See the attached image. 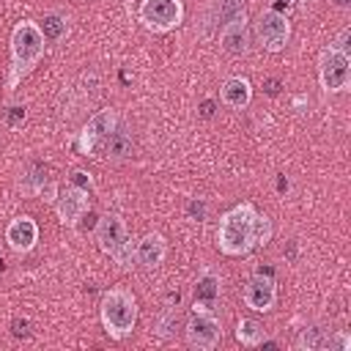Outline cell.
I'll return each instance as SVG.
<instances>
[{
  "label": "cell",
  "mask_w": 351,
  "mask_h": 351,
  "mask_svg": "<svg viewBox=\"0 0 351 351\" xmlns=\"http://www.w3.org/2000/svg\"><path fill=\"white\" fill-rule=\"evenodd\" d=\"M96 241H99L101 252H107L118 266H123V269L134 266L132 263L134 261V247H132L129 230H126V225L118 214H104L96 222Z\"/></svg>",
  "instance_id": "obj_4"
},
{
  "label": "cell",
  "mask_w": 351,
  "mask_h": 351,
  "mask_svg": "<svg viewBox=\"0 0 351 351\" xmlns=\"http://www.w3.org/2000/svg\"><path fill=\"white\" fill-rule=\"evenodd\" d=\"M219 274L214 269H203V274L197 277L195 282V304H192V313H211L217 299H219Z\"/></svg>",
  "instance_id": "obj_14"
},
{
  "label": "cell",
  "mask_w": 351,
  "mask_h": 351,
  "mask_svg": "<svg viewBox=\"0 0 351 351\" xmlns=\"http://www.w3.org/2000/svg\"><path fill=\"white\" fill-rule=\"evenodd\" d=\"M55 211H58L63 225L74 228L88 211V189H82V186H77L71 181L63 184L58 189V195H55Z\"/></svg>",
  "instance_id": "obj_10"
},
{
  "label": "cell",
  "mask_w": 351,
  "mask_h": 351,
  "mask_svg": "<svg viewBox=\"0 0 351 351\" xmlns=\"http://www.w3.org/2000/svg\"><path fill=\"white\" fill-rule=\"evenodd\" d=\"M167 255V241L159 233H145L137 244H134V263L145 266V269H156Z\"/></svg>",
  "instance_id": "obj_15"
},
{
  "label": "cell",
  "mask_w": 351,
  "mask_h": 351,
  "mask_svg": "<svg viewBox=\"0 0 351 351\" xmlns=\"http://www.w3.org/2000/svg\"><path fill=\"white\" fill-rule=\"evenodd\" d=\"M129 154H132V132L123 121H118L115 132L110 134V140L104 145V156L107 159H126Z\"/></svg>",
  "instance_id": "obj_17"
},
{
  "label": "cell",
  "mask_w": 351,
  "mask_h": 351,
  "mask_svg": "<svg viewBox=\"0 0 351 351\" xmlns=\"http://www.w3.org/2000/svg\"><path fill=\"white\" fill-rule=\"evenodd\" d=\"M184 337L192 348L211 351L222 340V324L211 313H192V318L184 324Z\"/></svg>",
  "instance_id": "obj_9"
},
{
  "label": "cell",
  "mask_w": 351,
  "mask_h": 351,
  "mask_svg": "<svg viewBox=\"0 0 351 351\" xmlns=\"http://www.w3.org/2000/svg\"><path fill=\"white\" fill-rule=\"evenodd\" d=\"M324 346H329V348H337V351H348V348H351V340H348V335H346V332H337L335 337L324 340Z\"/></svg>",
  "instance_id": "obj_22"
},
{
  "label": "cell",
  "mask_w": 351,
  "mask_h": 351,
  "mask_svg": "<svg viewBox=\"0 0 351 351\" xmlns=\"http://www.w3.org/2000/svg\"><path fill=\"white\" fill-rule=\"evenodd\" d=\"M337 5H348V0H337Z\"/></svg>",
  "instance_id": "obj_28"
},
{
  "label": "cell",
  "mask_w": 351,
  "mask_h": 351,
  "mask_svg": "<svg viewBox=\"0 0 351 351\" xmlns=\"http://www.w3.org/2000/svg\"><path fill=\"white\" fill-rule=\"evenodd\" d=\"M211 107H214L211 101H203V107H200V110H203V118H211V115H214V110H211Z\"/></svg>",
  "instance_id": "obj_25"
},
{
  "label": "cell",
  "mask_w": 351,
  "mask_h": 351,
  "mask_svg": "<svg viewBox=\"0 0 351 351\" xmlns=\"http://www.w3.org/2000/svg\"><path fill=\"white\" fill-rule=\"evenodd\" d=\"M255 33H258V41L263 49L269 52H280L285 49L288 38H291V22L282 11L277 8H266L258 14V22H255Z\"/></svg>",
  "instance_id": "obj_8"
},
{
  "label": "cell",
  "mask_w": 351,
  "mask_h": 351,
  "mask_svg": "<svg viewBox=\"0 0 351 351\" xmlns=\"http://www.w3.org/2000/svg\"><path fill=\"white\" fill-rule=\"evenodd\" d=\"M71 184H77V186H82V189H90V173L74 170V173H71Z\"/></svg>",
  "instance_id": "obj_23"
},
{
  "label": "cell",
  "mask_w": 351,
  "mask_h": 351,
  "mask_svg": "<svg viewBox=\"0 0 351 351\" xmlns=\"http://www.w3.org/2000/svg\"><path fill=\"white\" fill-rule=\"evenodd\" d=\"M318 80H321V88L326 93L346 90L348 82H351V58H348V49L335 47L329 41V47H324L321 55H318Z\"/></svg>",
  "instance_id": "obj_5"
},
{
  "label": "cell",
  "mask_w": 351,
  "mask_h": 351,
  "mask_svg": "<svg viewBox=\"0 0 351 351\" xmlns=\"http://www.w3.org/2000/svg\"><path fill=\"white\" fill-rule=\"evenodd\" d=\"M5 241L14 252H30L38 241V225L33 217H14L5 228Z\"/></svg>",
  "instance_id": "obj_12"
},
{
  "label": "cell",
  "mask_w": 351,
  "mask_h": 351,
  "mask_svg": "<svg viewBox=\"0 0 351 351\" xmlns=\"http://www.w3.org/2000/svg\"><path fill=\"white\" fill-rule=\"evenodd\" d=\"M118 126V115L115 110H99L80 132V151L85 156H99L104 154V145L110 140V134L115 132Z\"/></svg>",
  "instance_id": "obj_7"
},
{
  "label": "cell",
  "mask_w": 351,
  "mask_h": 351,
  "mask_svg": "<svg viewBox=\"0 0 351 351\" xmlns=\"http://www.w3.org/2000/svg\"><path fill=\"white\" fill-rule=\"evenodd\" d=\"M271 236L269 219L255 211L252 203H239L219 217L217 244L225 255H247L252 247L266 244Z\"/></svg>",
  "instance_id": "obj_1"
},
{
  "label": "cell",
  "mask_w": 351,
  "mask_h": 351,
  "mask_svg": "<svg viewBox=\"0 0 351 351\" xmlns=\"http://www.w3.org/2000/svg\"><path fill=\"white\" fill-rule=\"evenodd\" d=\"M274 3H277V5H280V8H285V11H288V8H291V5H293V3H296V0H274Z\"/></svg>",
  "instance_id": "obj_27"
},
{
  "label": "cell",
  "mask_w": 351,
  "mask_h": 351,
  "mask_svg": "<svg viewBox=\"0 0 351 351\" xmlns=\"http://www.w3.org/2000/svg\"><path fill=\"white\" fill-rule=\"evenodd\" d=\"M25 121V104H14V107H8V112H5V123L8 126H19Z\"/></svg>",
  "instance_id": "obj_21"
},
{
  "label": "cell",
  "mask_w": 351,
  "mask_h": 351,
  "mask_svg": "<svg viewBox=\"0 0 351 351\" xmlns=\"http://www.w3.org/2000/svg\"><path fill=\"white\" fill-rule=\"evenodd\" d=\"M244 304L250 307V310H255V313H269L271 307H274V302H277V285H274V277H271V271L266 269H261L258 274H252L250 280H247V285H244Z\"/></svg>",
  "instance_id": "obj_11"
},
{
  "label": "cell",
  "mask_w": 351,
  "mask_h": 351,
  "mask_svg": "<svg viewBox=\"0 0 351 351\" xmlns=\"http://www.w3.org/2000/svg\"><path fill=\"white\" fill-rule=\"evenodd\" d=\"M219 99L222 104H228L230 110H244L252 101V85L247 77H228L219 88Z\"/></svg>",
  "instance_id": "obj_16"
},
{
  "label": "cell",
  "mask_w": 351,
  "mask_h": 351,
  "mask_svg": "<svg viewBox=\"0 0 351 351\" xmlns=\"http://www.w3.org/2000/svg\"><path fill=\"white\" fill-rule=\"evenodd\" d=\"M299 346L304 348H318V346H324V337H321V329H315V326H310V329H302V337H299Z\"/></svg>",
  "instance_id": "obj_20"
},
{
  "label": "cell",
  "mask_w": 351,
  "mask_h": 351,
  "mask_svg": "<svg viewBox=\"0 0 351 351\" xmlns=\"http://www.w3.org/2000/svg\"><path fill=\"white\" fill-rule=\"evenodd\" d=\"M266 337L263 326L255 321V318H241L239 326H236V340L241 346H261V340Z\"/></svg>",
  "instance_id": "obj_18"
},
{
  "label": "cell",
  "mask_w": 351,
  "mask_h": 351,
  "mask_svg": "<svg viewBox=\"0 0 351 351\" xmlns=\"http://www.w3.org/2000/svg\"><path fill=\"white\" fill-rule=\"evenodd\" d=\"M137 16H140V22L148 30L167 33V30H173V27L181 25L184 5H181V0H140Z\"/></svg>",
  "instance_id": "obj_6"
},
{
  "label": "cell",
  "mask_w": 351,
  "mask_h": 351,
  "mask_svg": "<svg viewBox=\"0 0 351 351\" xmlns=\"http://www.w3.org/2000/svg\"><path fill=\"white\" fill-rule=\"evenodd\" d=\"M313 3H315V0H296V3H293V5H299V8H302V11H307V8H310V5H313Z\"/></svg>",
  "instance_id": "obj_26"
},
{
  "label": "cell",
  "mask_w": 351,
  "mask_h": 351,
  "mask_svg": "<svg viewBox=\"0 0 351 351\" xmlns=\"http://www.w3.org/2000/svg\"><path fill=\"white\" fill-rule=\"evenodd\" d=\"M47 41L36 22H16L11 30V69H8V88H16L44 58Z\"/></svg>",
  "instance_id": "obj_2"
},
{
  "label": "cell",
  "mask_w": 351,
  "mask_h": 351,
  "mask_svg": "<svg viewBox=\"0 0 351 351\" xmlns=\"http://www.w3.org/2000/svg\"><path fill=\"white\" fill-rule=\"evenodd\" d=\"M99 315H101V324H104L110 337H115V340L129 337L134 332V324H137V299H134V293L123 285H115V288L104 291L101 304H99Z\"/></svg>",
  "instance_id": "obj_3"
},
{
  "label": "cell",
  "mask_w": 351,
  "mask_h": 351,
  "mask_svg": "<svg viewBox=\"0 0 351 351\" xmlns=\"http://www.w3.org/2000/svg\"><path fill=\"white\" fill-rule=\"evenodd\" d=\"M36 25H38L44 41H58L63 36V30H66V22H63L60 14H44L41 22H36Z\"/></svg>",
  "instance_id": "obj_19"
},
{
  "label": "cell",
  "mask_w": 351,
  "mask_h": 351,
  "mask_svg": "<svg viewBox=\"0 0 351 351\" xmlns=\"http://www.w3.org/2000/svg\"><path fill=\"white\" fill-rule=\"evenodd\" d=\"M11 326H14V329H11V332H14V335H16V337H19V335H27V318H22V321H19V318H16V321H14V324H11Z\"/></svg>",
  "instance_id": "obj_24"
},
{
  "label": "cell",
  "mask_w": 351,
  "mask_h": 351,
  "mask_svg": "<svg viewBox=\"0 0 351 351\" xmlns=\"http://www.w3.org/2000/svg\"><path fill=\"white\" fill-rule=\"evenodd\" d=\"M219 44H222V49H225L228 55H244V52H247L250 33H247V16H244V11L233 14V16L222 25Z\"/></svg>",
  "instance_id": "obj_13"
}]
</instances>
